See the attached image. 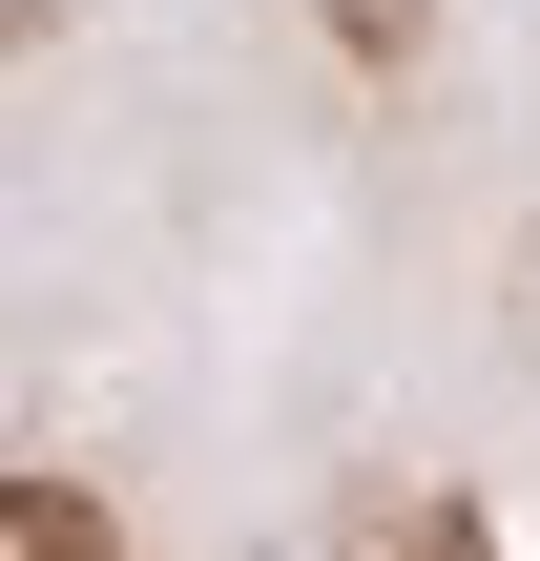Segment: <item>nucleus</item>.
I'll return each instance as SVG.
<instances>
[{
    "mask_svg": "<svg viewBox=\"0 0 540 561\" xmlns=\"http://www.w3.org/2000/svg\"><path fill=\"white\" fill-rule=\"evenodd\" d=\"M0 541H125V520H104L83 479H0Z\"/></svg>",
    "mask_w": 540,
    "mask_h": 561,
    "instance_id": "1",
    "label": "nucleus"
},
{
    "mask_svg": "<svg viewBox=\"0 0 540 561\" xmlns=\"http://www.w3.org/2000/svg\"><path fill=\"white\" fill-rule=\"evenodd\" d=\"M333 42H354V62H416V42H437V0H333Z\"/></svg>",
    "mask_w": 540,
    "mask_h": 561,
    "instance_id": "2",
    "label": "nucleus"
},
{
    "mask_svg": "<svg viewBox=\"0 0 540 561\" xmlns=\"http://www.w3.org/2000/svg\"><path fill=\"white\" fill-rule=\"evenodd\" d=\"M62 21H83V0H0V42H62Z\"/></svg>",
    "mask_w": 540,
    "mask_h": 561,
    "instance_id": "3",
    "label": "nucleus"
}]
</instances>
